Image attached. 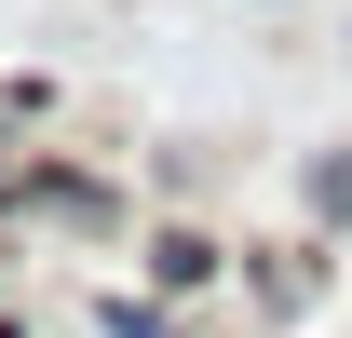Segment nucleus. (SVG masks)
<instances>
[{
  "mask_svg": "<svg viewBox=\"0 0 352 338\" xmlns=\"http://www.w3.org/2000/svg\"><path fill=\"white\" fill-rule=\"evenodd\" d=\"M149 271H163V284H204V271H217V244H190V230H163V244H149Z\"/></svg>",
  "mask_w": 352,
  "mask_h": 338,
  "instance_id": "f257e3e1",
  "label": "nucleus"
},
{
  "mask_svg": "<svg viewBox=\"0 0 352 338\" xmlns=\"http://www.w3.org/2000/svg\"><path fill=\"white\" fill-rule=\"evenodd\" d=\"M95 325H109V338H176L163 311H149V297H95Z\"/></svg>",
  "mask_w": 352,
  "mask_h": 338,
  "instance_id": "f03ea898",
  "label": "nucleus"
}]
</instances>
